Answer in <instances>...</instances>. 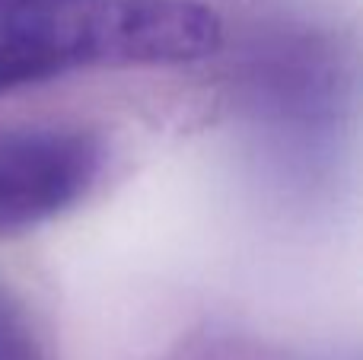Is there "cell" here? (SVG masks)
Here are the masks:
<instances>
[{
    "label": "cell",
    "mask_w": 363,
    "mask_h": 360,
    "mask_svg": "<svg viewBox=\"0 0 363 360\" xmlns=\"http://www.w3.org/2000/svg\"><path fill=\"white\" fill-rule=\"evenodd\" d=\"M223 23L198 0H0V96L96 64H185Z\"/></svg>",
    "instance_id": "1"
},
{
    "label": "cell",
    "mask_w": 363,
    "mask_h": 360,
    "mask_svg": "<svg viewBox=\"0 0 363 360\" xmlns=\"http://www.w3.org/2000/svg\"><path fill=\"white\" fill-rule=\"evenodd\" d=\"M102 140L80 128L0 131V233L38 227L89 191Z\"/></svg>",
    "instance_id": "2"
},
{
    "label": "cell",
    "mask_w": 363,
    "mask_h": 360,
    "mask_svg": "<svg viewBox=\"0 0 363 360\" xmlns=\"http://www.w3.org/2000/svg\"><path fill=\"white\" fill-rule=\"evenodd\" d=\"M0 360H35L32 335L6 293H0Z\"/></svg>",
    "instance_id": "3"
}]
</instances>
